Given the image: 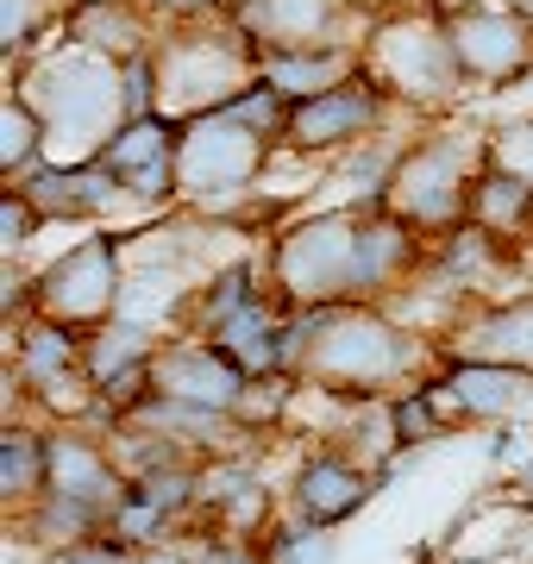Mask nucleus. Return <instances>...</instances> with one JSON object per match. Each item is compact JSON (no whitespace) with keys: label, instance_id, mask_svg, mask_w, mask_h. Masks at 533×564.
<instances>
[{"label":"nucleus","instance_id":"1","mask_svg":"<svg viewBox=\"0 0 533 564\" xmlns=\"http://www.w3.org/2000/svg\"><path fill=\"white\" fill-rule=\"evenodd\" d=\"M446 364V351L414 333L377 302H346V307H314L308 358H302V389L339 395V402H390L402 389L427 383Z\"/></svg>","mask_w":533,"mask_h":564},{"label":"nucleus","instance_id":"2","mask_svg":"<svg viewBox=\"0 0 533 564\" xmlns=\"http://www.w3.org/2000/svg\"><path fill=\"white\" fill-rule=\"evenodd\" d=\"M13 88L39 107L57 163L101 158L107 139L126 126L120 63L101 57V51H88V44H76V39H63V32L20 63V82H13Z\"/></svg>","mask_w":533,"mask_h":564},{"label":"nucleus","instance_id":"3","mask_svg":"<svg viewBox=\"0 0 533 564\" xmlns=\"http://www.w3.org/2000/svg\"><path fill=\"white\" fill-rule=\"evenodd\" d=\"M365 76L390 95V107H409V113H452L471 88L465 69H458V51L446 39L439 7H414V0L370 20Z\"/></svg>","mask_w":533,"mask_h":564},{"label":"nucleus","instance_id":"4","mask_svg":"<svg viewBox=\"0 0 533 564\" xmlns=\"http://www.w3.org/2000/svg\"><path fill=\"white\" fill-rule=\"evenodd\" d=\"M483 170H490V132L433 126V132L409 139L390 176V195H383V214L409 220L421 239H446L452 226L471 220V188Z\"/></svg>","mask_w":533,"mask_h":564},{"label":"nucleus","instance_id":"5","mask_svg":"<svg viewBox=\"0 0 533 564\" xmlns=\"http://www.w3.org/2000/svg\"><path fill=\"white\" fill-rule=\"evenodd\" d=\"M157 82H164V107L170 120H202V113H220L258 82V44L232 25V13H214V20H183L164 25L157 39Z\"/></svg>","mask_w":533,"mask_h":564},{"label":"nucleus","instance_id":"6","mask_svg":"<svg viewBox=\"0 0 533 564\" xmlns=\"http://www.w3.org/2000/svg\"><path fill=\"white\" fill-rule=\"evenodd\" d=\"M358 207H314L289 220L264 251L270 295L283 307H346L351 270H358Z\"/></svg>","mask_w":533,"mask_h":564},{"label":"nucleus","instance_id":"7","mask_svg":"<svg viewBox=\"0 0 533 564\" xmlns=\"http://www.w3.org/2000/svg\"><path fill=\"white\" fill-rule=\"evenodd\" d=\"M276 151H283V144L264 139L258 126H246L232 107L202 113V120H183V139H176V188H183V202L202 207V214L232 207L258 188V176L270 170Z\"/></svg>","mask_w":533,"mask_h":564},{"label":"nucleus","instance_id":"8","mask_svg":"<svg viewBox=\"0 0 533 564\" xmlns=\"http://www.w3.org/2000/svg\"><path fill=\"white\" fill-rule=\"evenodd\" d=\"M120 302H126V239L113 226H95L76 245H63L32 276V314L69 326V333H95V326L120 321Z\"/></svg>","mask_w":533,"mask_h":564},{"label":"nucleus","instance_id":"9","mask_svg":"<svg viewBox=\"0 0 533 564\" xmlns=\"http://www.w3.org/2000/svg\"><path fill=\"white\" fill-rule=\"evenodd\" d=\"M439 20L471 88H509L533 69V20L509 0H452Z\"/></svg>","mask_w":533,"mask_h":564},{"label":"nucleus","instance_id":"10","mask_svg":"<svg viewBox=\"0 0 533 564\" xmlns=\"http://www.w3.org/2000/svg\"><path fill=\"white\" fill-rule=\"evenodd\" d=\"M390 113H395L390 95L358 69V76H346L339 88H327V95L289 107L283 151H295V158H346V151H358L365 139L390 132Z\"/></svg>","mask_w":533,"mask_h":564},{"label":"nucleus","instance_id":"11","mask_svg":"<svg viewBox=\"0 0 533 564\" xmlns=\"http://www.w3.org/2000/svg\"><path fill=\"white\" fill-rule=\"evenodd\" d=\"M258 377H246L239 364L226 358L214 339L202 333H170L151 358V389L170 395V402H188V408H214V414H239V402L251 395Z\"/></svg>","mask_w":533,"mask_h":564},{"label":"nucleus","instance_id":"12","mask_svg":"<svg viewBox=\"0 0 533 564\" xmlns=\"http://www.w3.org/2000/svg\"><path fill=\"white\" fill-rule=\"evenodd\" d=\"M433 402L446 408L452 426H502L533 402V370L514 364H490V358H446L427 377Z\"/></svg>","mask_w":533,"mask_h":564},{"label":"nucleus","instance_id":"13","mask_svg":"<svg viewBox=\"0 0 533 564\" xmlns=\"http://www.w3.org/2000/svg\"><path fill=\"white\" fill-rule=\"evenodd\" d=\"M383 489V470L346 445H320L295 464L289 477V508L308 527H346L351 514H365V502Z\"/></svg>","mask_w":533,"mask_h":564},{"label":"nucleus","instance_id":"14","mask_svg":"<svg viewBox=\"0 0 533 564\" xmlns=\"http://www.w3.org/2000/svg\"><path fill=\"white\" fill-rule=\"evenodd\" d=\"M176 139H183V126L170 120V113H151V120H126L113 139H107L101 163L120 176L126 202L139 207H170L183 202V188H176Z\"/></svg>","mask_w":533,"mask_h":564},{"label":"nucleus","instance_id":"15","mask_svg":"<svg viewBox=\"0 0 533 564\" xmlns=\"http://www.w3.org/2000/svg\"><path fill=\"white\" fill-rule=\"evenodd\" d=\"M351 0H232V25L258 51H295V44H365L351 32Z\"/></svg>","mask_w":533,"mask_h":564},{"label":"nucleus","instance_id":"16","mask_svg":"<svg viewBox=\"0 0 533 564\" xmlns=\"http://www.w3.org/2000/svg\"><path fill=\"white\" fill-rule=\"evenodd\" d=\"M433 258V239H421L409 220H395V214H365L358 226V270H351V302H377L390 307L402 289L421 282Z\"/></svg>","mask_w":533,"mask_h":564},{"label":"nucleus","instance_id":"17","mask_svg":"<svg viewBox=\"0 0 533 564\" xmlns=\"http://www.w3.org/2000/svg\"><path fill=\"white\" fill-rule=\"evenodd\" d=\"M446 358H490L533 370V289L509 295V302H465L452 314V326L439 333Z\"/></svg>","mask_w":533,"mask_h":564},{"label":"nucleus","instance_id":"18","mask_svg":"<svg viewBox=\"0 0 533 564\" xmlns=\"http://www.w3.org/2000/svg\"><path fill=\"white\" fill-rule=\"evenodd\" d=\"M13 188L44 214V226L51 220H113V207H126L120 176H113L101 158H88V163L44 158L39 170H32L25 182H13Z\"/></svg>","mask_w":533,"mask_h":564},{"label":"nucleus","instance_id":"19","mask_svg":"<svg viewBox=\"0 0 533 564\" xmlns=\"http://www.w3.org/2000/svg\"><path fill=\"white\" fill-rule=\"evenodd\" d=\"M214 533H239V540H258L270 521V484L264 464L251 452H214L202 458V514Z\"/></svg>","mask_w":533,"mask_h":564},{"label":"nucleus","instance_id":"20","mask_svg":"<svg viewBox=\"0 0 533 564\" xmlns=\"http://www.w3.org/2000/svg\"><path fill=\"white\" fill-rule=\"evenodd\" d=\"M126 484L132 477L120 470V458H113V445L101 433H83V426H57L51 433V489L44 496H69V502H88L101 514H113Z\"/></svg>","mask_w":533,"mask_h":564},{"label":"nucleus","instance_id":"21","mask_svg":"<svg viewBox=\"0 0 533 564\" xmlns=\"http://www.w3.org/2000/svg\"><path fill=\"white\" fill-rule=\"evenodd\" d=\"M63 39H76L88 51H101V57L126 63V57H139V51H157L164 25L151 20L144 0H69L63 7Z\"/></svg>","mask_w":533,"mask_h":564},{"label":"nucleus","instance_id":"22","mask_svg":"<svg viewBox=\"0 0 533 564\" xmlns=\"http://www.w3.org/2000/svg\"><path fill=\"white\" fill-rule=\"evenodd\" d=\"M365 69V44H295V51H258V82L283 101H314Z\"/></svg>","mask_w":533,"mask_h":564},{"label":"nucleus","instance_id":"23","mask_svg":"<svg viewBox=\"0 0 533 564\" xmlns=\"http://www.w3.org/2000/svg\"><path fill=\"white\" fill-rule=\"evenodd\" d=\"M214 345H220L246 377H289V307L276 302V295H258L246 314H232V321L214 333Z\"/></svg>","mask_w":533,"mask_h":564},{"label":"nucleus","instance_id":"24","mask_svg":"<svg viewBox=\"0 0 533 564\" xmlns=\"http://www.w3.org/2000/svg\"><path fill=\"white\" fill-rule=\"evenodd\" d=\"M258 295H270V276L258 258H232L220 263L207 282H195V295H188L183 307V333H202V339H214L232 314H246Z\"/></svg>","mask_w":533,"mask_h":564},{"label":"nucleus","instance_id":"25","mask_svg":"<svg viewBox=\"0 0 533 564\" xmlns=\"http://www.w3.org/2000/svg\"><path fill=\"white\" fill-rule=\"evenodd\" d=\"M51 489V433H39L32 421H7L0 433V502L7 514H25Z\"/></svg>","mask_w":533,"mask_h":564},{"label":"nucleus","instance_id":"26","mask_svg":"<svg viewBox=\"0 0 533 564\" xmlns=\"http://www.w3.org/2000/svg\"><path fill=\"white\" fill-rule=\"evenodd\" d=\"M471 226H483V232H496V239L527 245L533 239V182H521L514 170L490 163V170L477 176V188H471Z\"/></svg>","mask_w":533,"mask_h":564},{"label":"nucleus","instance_id":"27","mask_svg":"<svg viewBox=\"0 0 533 564\" xmlns=\"http://www.w3.org/2000/svg\"><path fill=\"white\" fill-rule=\"evenodd\" d=\"M44 158H51V132H44L39 107L25 101L20 88H7V101H0V182L7 188L25 182Z\"/></svg>","mask_w":533,"mask_h":564},{"label":"nucleus","instance_id":"28","mask_svg":"<svg viewBox=\"0 0 533 564\" xmlns=\"http://www.w3.org/2000/svg\"><path fill=\"white\" fill-rule=\"evenodd\" d=\"M390 433H395V452H421V445L446 440L452 421H446V408L433 402V389L414 383L402 395H390Z\"/></svg>","mask_w":533,"mask_h":564},{"label":"nucleus","instance_id":"29","mask_svg":"<svg viewBox=\"0 0 533 564\" xmlns=\"http://www.w3.org/2000/svg\"><path fill=\"white\" fill-rule=\"evenodd\" d=\"M51 0H0V51H7V63H25L32 51H44V25H51Z\"/></svg>","mask_w":533,"mask_h":564},{"label":"nucleus","instance_id":"30","mask_svg":"<svg viewBox=\"0 0 533 564\" xmlns=\"http://www.w3.org/2000/svg\"><path fill=\"white\" fill-rule=\"evenodd\" d=\"M264 552H270V564H333L339 558V540H333V527H308L295 514V521L270 527Z\"/></svg>","mask_w":533,"mask_h":564},{"label":"nucleus","instance_id":"31","mask_svg":"<svg viewBox=\"0 0 533 564\" xmlns=\"http://www.w3.org/2000/svg\"><path fill=\"white\" fill-rule=\"evenodd\" d=\"M44 232V214L32 202H25L20 188H0V251H7V258H20L25 245L39 239Z\"/></svg>","mask_w":533,"mask_h":564},{"label":"nucleus","instance_id":"32","mask_svg":"<svg viewBox=\"0 0 533 564\" xmlns=\"http://www.w3.org/2000/svg\"><path fill=\"white\" fill-rule=\"evenodd\" d=\"M490 163H502V170H514L521 182H533V113L496 126L490 132Z\"/></svg>","mask_w":533,"mask_h":564},{"label":"nucleus","instance_id":"33","mask_svg":"<svg viewBox=\"0 0 533 564\" xmlns=\"http://www.w3.org/2000/svg\"><path fill=\"white\" fill-rule=\"evenodd\" d=\"M220 540L226 533H214V527H188V533H176L170 545L144 552V564H220Z\"/></svg>","mask_w":533,"mask_h":564},{"label":"nucleus","instance_id":"34","mask_svg":"<svg viewBox=\"0 0 533 564\" xmlns=\"http://www.w3.org/2000/svg\"><path fill=\"white\" fill-rule=\"evenodd\" d=\"M51 564H144V552L95 533V540H76V545H63V552H51Z\"/></svg>","mask_w":533,"mask_h":564},{"label":"nucleus","instance_id":"35","mask_svg":"<svg viewBox=\"0 0 533 564\" xmlns=\"http://www.w3.org/2000/svg\"><path fill=\"white\" fill-rule=\"evenodd\" d=\"M157 25H183V20H214V13H232V0H144Z\"/></svg>","mask_w":533,"mask_h":564},{"label":"nucleus","instance_id":"36","mask_svg":"<svg viewBox=\"0 0 533 564\" xmlns=\"http://www.w3.org/2000/svg\"><path fill=\"white\" fill-rule=\"evenodd\" d=\"M220 564H270V552H264V540H239V533H226Z\"/></svg>","mask_w":533,"mask_h":564},{"label":"nucleus","instance_id":"37","mask_svg":"<svg viewBox=\"0 0 533 564\" xmlns=\"http://www.w3.org/2000/svg\"><path fill=\"white\" fill-rule=\"evenodd\" d=\"M490 464H509V452H514V421H502V426H490Z\"/></svg>","mask_w":533,"mask_h":564},{"label":"nucleus","instance_id":"38","mask_svg":"<svg viewBox=\"0 0 533 564\" xmlns=\"http://www.w3.org/2000/svg\"><path fill=\"white\" fill-rule=\"evenodd\" d=\"M509 7H521V13H527V20H533V0H509Z\"/></svg>","mask_w":533,"mask_h":564},{"label":"nucleus","instance_id":"39","mask_svg":"<svg viewBox=\"0 0 533 564\" xmlns=\"http://www.w3.org/2000/svg\"><path fill=\"white\" fill-rule=\"evenodd\" d=\"M414 564H439V558H433V552H421V558H414Z\"/></svg>","mask_w":533,"mask_h":564}]
</instances>
